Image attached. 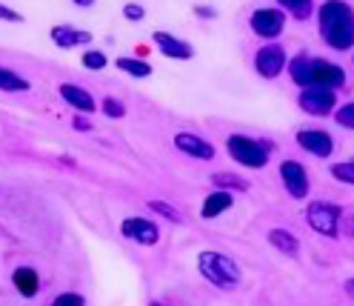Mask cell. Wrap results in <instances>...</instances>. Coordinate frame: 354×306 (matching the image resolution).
I'll list each match as a JSON object with an SVG mask.
<instances>
[{
    "instance_id": "obj_1",
    "label": "cell",
    "mask_w": 354,
    "mask_h": 306,
    "mask_svg": "<svg viewBox=\"0 0 354 306\" xmlns=\"http://www.w3.org/2000/svg\"><path fill=\"white\" fill-rule=\"evenodd\" d=\"M289 75L292 80L300 86V89H331L337 92L346 86V72L343 66H337V63H331L326 57H308V55H297L292 57L289 66Z\"/></svg>"
},
{
    "instance_id": "obj_2",
    "label": "cell",
    "mask_w": 354,
    "mask_h": 306,
    "mask_svg": "<svg viewBox=\"0 0 354 306\" xmlns=\"http://www.w3.org/2000/svg\"><path fill=\"white\" fill-rule=\"evenodd\" d=\"M317 26L326 46L348 52L354 46V9L343 0H328L317 9Z\"/></svg>"
},
{
    "instance_id": "obj_3",
    "label": "cell",
    "mask_w": 354,
    "mask_h": 306,
    "mask_svg": "<svg viewBox=\"0 0 354 306\" xmlns=\"http://www.w3.org/2000/svg\"><path fill=\"white\" fill-rule=\"evenodd\" d=\"M197 269H201V275L214 283V287L220 289H232L240 283V267L237 260L223 255V252H201V258H197Z\"/></svg>"
},
{
    "instance_id": "obj_4",
    "label": "cell",
    "mask_w": 354,
    "mask_h": 306,
    "mask_svg": "<svg viewBox=\"0 0 354 306\" xmlns=\"http://www.w3.org/2000/svg\"><path fill=\"white\" fill-rule=\"evenodd\" d=\"M226 149H229V155L246 169H263L269 163V143L266 141H254L249 135L237 132V135H229Z\"/></svg>"
},
{
    "instance_id": "obj_5",
    "label": "cell",
    "mask_w": 354,
    "mask_h": 306,
    "mask_svg": "<svg viewBox=\"0 0 354 306\" xmlns=\"http://www.w3.org/2000/svg\"><path fill=\"white\" fill-rule=\"evenodd\" d=\"M306 224L323 237H337L343 232V212H340L337 204L315 201L306 209Z\"/></svg>"
},
{
    "instance_id": "obj_6",
    "label": "cell",
    "mask_w": 354,
    "mask_h": 306,
    "mask_svg": "<svg viewBox=\"0 0 354 306\" xmlns=\"http://www.w3.org/2000/svg\"><path fill=\"white\" fill-rule=\"evenodd\" d=\"M249 26H252V32H254L257 37L274 40V37H280V32L286 29V15H283L277 6H260V9L252 12Z\"/></svg>"
},
{
    "instance_id": "obj_7",
    "label": "cell",
    "mask_w": 354,
    "mask_h": 306,
    "mask_svg": "<svg viewBox=\"0 0 354 306\" xmlns=\"http://www.w3.org/2000/svg\"><path fill=\"white\" fill-rule=\"evenodd\" d=\"M286 66H289V57H286V49L280 43H266L254 55V69L266 80H274L280 72H286Z\"/></svg>"
},
{
    "instance_id": "obj_8",
    "label": "cell",
    "mask_w": 354,
    "mask_h": 306,
    "mask_svg": "<svg viewBox=\"0 0 354 306\" xmlns=\"http://www.w3.org/2000/svg\"><path fill=\"white\" fill-rule=\"evenodd\" d=\"M300 109L306 115H315V118H326L335 112V106H337V92H331V89H300V98H297Z\"/></svg>"
},
{
    "instance_id": "obj_9",
    "label": "cell",
    "mask_w": 354,
    "mask_h": 306,
    "mask_svg": "<svg viewBox=\"0 0 354 306\" xmlns=\"http://www.w3.org/2000/svg\"><path fill=\"white\" fill-rule=\"evenodd\" d=\"M120 232H123V237L135 240V244H143V246H154L160 240V226L149 221V217H126L120 224Z\"/></svg>"
},
{
    "instance_id": "obj_10",
    "label": "cell",
    "mask_w": 354,
    "mask_h": 306,
    "mask_svg": "<svg viewBox=\"0 0 354 306\" xmlns=\"http://www.w3.org/2000/svg\"><path fill=\"white\" fill-rule=\"evenodd\" d=\"M280 181H283V189L289 192L295 201H303L308 195V172L297 161H283L280 163Z\"/></svg>"
},
{
    "instance_id": "obj_11",
    "label": "cell",
    "mask_w": 354,
    "mask_h": 306,
    "mask_svg": "<svg viewBox=\"0 0 354 306\" xmlns=\"http://www.w3.org/2000/svg\"><path fill=\"white\" fill-rule=\"evenodd\" d=\"M297 146L303 152H308V155L315 158H331V152H335V141H331L328 132H323V129H300L297 132Z\"/></svg>"
},
{
    "instance_id": "obj_12",
    "label": "cell",
    "mask_w": 354,
    "mask_h": 306,
    "mask_svg": "<svg viewBox=\"0 0 354 306\" xmlns=\"http://www.w3.org/2000/svg\"><path fill=\"white\" fill-rule=\"evenodd\" d=\"M151 40H154V46H158V52L171 57V60H192L194 57L192 43H186L183 37H174L169 32H154Z\"/></svg>"
},
{
    "instance_id": "obj_13",
    "label": "cell",
    "mask_w": 354,
    "mask_h": 306,
    "mask_svg": "<svg viewBox=\"0 0 354 306\" xmlns=\"http://www.w3.org/2000/svg\"><path fill=\"white\" fill-rule=\"evenodd\" d=\"M174 146L183 152V155L189 158H197V161H212L214 158V146L201 138V135H194V132H177L174 135Z\"/></svg>"
},
{
    "instance_id": "obj_14",
    "label": "cell",
    "mask_w": 354,
    "mask_h": 306,
    "mask_svg": "<svg viewBox=\"0 0 354 306\" xmlns=\"http://www.w3.org/2000/svg\"><path fill=\"white\" fill-rule=\"evenodd\" d=\"M57 92H60V98L69 103L72 109H77V112H86V115H88V112H95V106H97L95 98L88 95L83 86H77V83H60Z\"/></svg>"
},
{
    "instance_id": "obj_15",
    "label": "cell",
    "mask_w": 354,
    "mask_h": 306,
    "mask_svg": "<svg viewBox=\"0 0 354 306\" xmlns=\"http://www.w3.org/2000/svg\"><path fill=\"white\" fill-rule=\"evenodd\" d=\"M234 206V198H232V192H220V189H214L209 198L203 201V206H201V215L206 217V221H212V217H220L223 212H229Z\"/></svg>"
},
{
    "instance_id": "obj_16",
    "label": "cell",
    "mask_w": 354,
    "mask_h": 306,
    "mask_svg": "<svg viewBox=\"0 0 354 306\" xmlns=\"http://www.w3.org/2000/svg\"><path fill=\"white\" fill-rule=\"evenodd\" d=\"M52 40L57 43L60 49H75V46H80V43H92V35L80 32V29H72V26H55L52 29Z\"/></svg>"
},
{
    "instance_id": "obj_17",
    "label": "cell",
    "mask_w": 354,
    "mask_h": 306,
    "mask_svg": "<svg viewBox=\"0 0 354 306\" xmlns=\"http://www.w3.org/2000/svg\"><path fill=\"white\" fill-rule=\"evenodd\" d=\"M12 283L17 287V292L24 298H35L37 295V287H40V278L32 267H17L15 275H12Z\"/></svg>"
},
{
    "instance_id": "obj_18",
    "label": "cell",
    "mask_w": 354,
    "mask_h": 306,
    "mask_svg": "<svg viewBox=\"0 0 354 306\" xmlns=\"http://www.w3.org/2000/svg\"><path fill=\"white\" fill-rule=\"evenodd\" d=\"M269 244H272L277 252H283V255H292V258L300 255V237L292 235L289 229H272V232H269Z\"/></svg>"
},
{
    "instance_id": "obj_19",
    "label": "cell",
    "mask_w": 354,
    "mask_h": 306,
    "mask_svg": "<svg viewBox=\"0 0 354 306\" xmlns=\"http://www.w3.org/2000/svg\"><path fill=\"white\" fill-rule=\"evenodd\" d=\"M212 183L220 192H249V181L240 178V174H232V172H214Z\"/></svg>"
},
{
    "instance_id": "obj_20",
    "label": "cell",
    "mask_w": 354,
    "mask_h": 306,
    "mask_svg": "<svg viewBox=\"0 0 354 306\" xmlns=\"http://www.w3.org/2000/svg\"><path fill=\"white\" fill-rule=\"evenodd\" d=\"M277 9H280L283 15L289 12L295 20H308V17L315 15V3H312V0H280Z\"/></svg>"
},
{
    "instance_id": "obj_21",
    "label": "cell",
    "mask_w": 354,
    "mask_h": 306,
    "mask_svg": "<svg viewBox=\"0 0 354 306\" xmlns=\"http://www.w3.org/2000/svg\"><path fill=\"white\" fill-rule=\"evenodd\" d=\"M0 92H29V80L6 66H0Z\"/></svg>"
},
{
    "instance_id": "obj_22",
    "label": "cell",
    "mask_w": 354,
    "mask_h": 306,
    "mask_svg": "<svg viewBox=\"0 0 354 306\" xmlns=\"http://www.w3.org/2000/svg\"><path fill=\"white\" fill-rule=\"evenodd\" d=\"M115 66H118L120 72L131 75V78H149V75H151V66H149L146 60H138V57H118Z\"/></svg>"
},
{
    "instance_id": "obj_23",
    "label": "cell",
    "mask_w": 354,
    "mask_h": 306,
    "mask_svg": "<svg viewBox=\"0 0 354 306\" xmlns=\"http://www.w3.org/2000/svg\"><path fill=\"white\" fill-rule=\"evenodd\" d=\"M149 209L158 212V215H163L166 221H171V224H183V212H177V209L169 206L166 201H149Z\"/></svg>"
},
{
    "instance_id": "obj_24",
    "label": "cell",
    "mask_w": 354,
    "mask_h": 306,
    "mask_svg": "<svg viewBox=\"0 0 354 306\" xmlns=\"http://www.w3.org/2000/svg\"><path fill=\"white\" fill-rule=\"evenodd\" d=\"M331 178H337L340 183L354 186V161H340L331 166Z\"/></svg>"
},
{
    "instance_id": "obj_25",
    "label": "cell",
    "mask_w": 354,
    "mask_h": 306,
    "mask_svg": "<svg viewBox=\"0 0 354 306\" xmlns=\"http://www.w3.org/2000/svg\"><path fill=\"white\" fill-rule=\"evenodd\" d=\"M100 106H103V115H106V118H112V120L126 118V106H123V100H118V98H106Z\"/></svg>"
},
{
    "instance_id": "obj_26",
    "label": "cell",
    "mask_w": 354,
    "mask_h": 306,
    "mask_svg": "<svg viewBox=\"0 0 354 306\" xmlns=\"http://www.w3.org/2000/svg\"><path fill=\"white\" fill-rule=\"evenodd\" d=\"M335 120H337V126H343V129H354V100L337 106Z\"/></svg>"
},
{
    "instance_id": "obj_27",
    "label": "cell",
    "mask_w": 354,
    "mask_h": 306,
    "mask_svg": "<svg viewBox=\"0 0 354 306\" xmlns=\"http://www.w3.org/2000/svg\"><path fill=\"white\" fill-rule=\"evenodd\" d=\"M83 66H86L88 72H100V69L106 66V55H103V52H95V49L83 52Z\"/></svg>"
},
{
    "instance_id": "obj_28",
    "label": "cell",
    "mask_w": 354,
    "mask_h": 306,
    "mask_svg": "<svg viewBox=\"0 0 354 306\" xmlns=\"http://www.w3.org/2000/svg\"><path fill=\"white\" fill-rule=\"evenodd\" d=\"M52 306H86V298L77 292H63L52 300Z\"/></svg>"
},
{
    "instance_id": "obj_29",
    "label": "cell",
    "mask_w": 354,
    "mask_h": 306,
    "mask_svg": "<svg viewBox=\"0 0 354 306\" xmlns=\"http://www.w3.org/2000/svg\"><path fill=\"white\" fill-rule=\"evenodd\" d=\"M123 15H126V20H131V24H140V20L146 17V6L143 3H126Z\"/></svg>"
},
{
    "instance_id": "obj_30",
    "label": "cell",
    "mask_w": 354,
    "mask_h": 306,
    "mask_svg": "<svg viewBox=\"0 0 354 306\" xmlns=\"http://www.w3.org/2000/svg\"><path fill=\"white\" fill-rule=\"evenodd\" d=\"M0 20H6V24H24V15L9 9L6 3H0Z\"/></svg>"
},
{
    "instance_id": "obj_31",
    "label": "cell",
    "mask_w": 354,
    "mask_h": 306,
    "mask_svg": "<svg viewBox=\"0 0 354 306\" xmlns=\"http://www.w3.org/2000/svg\"><path fill=\"white\" fill-rule=\"evenodd\" d=\"M72 126L77 129V132H92V120H88V115H77L72 120Z\"/></svg>"
},
{
    "instance_id": "obj_32",
    "label": "cell",
    "mask_w": 354,
    "mask_h": 306,
    "mask_svg": "<svg viewBox=\"0 0 354 306\" xmlns=\"http://www.w3.org/2000/svg\"><path fill=\"white\" fill-rule=\"evenodd\" d=\"M194 12L201 15V17H214V9L212 6H194Z\"/></svg>"
},
{
    "instance_id": "obj_33",
    "label": "cell",
    "mask_w": 354,
    "mask_h": 306,
    "mask_svg": "<svg viewBox=\"0 0 354 306\" xmlns=\"http://www.w3.org/2000/svg\"><path fill=\"white\" fill-rule=\"evenodd\" d=\"M75 6H77V9H92L95 3H92V0H77V3H75Z\"/></svg>"
},
{
    "instance_id": "obj_34",
    "label": "cell",
    "mask_w": 354,
    "mask_h": 306,
    "mask_svg": "<svg viewBox=\"0 0 354 306\" xmlns=\"http://www.w3.org/2000/svg\"><path fill=\"white\" fill-rule=\"evenodd\" d=\"M346 292L354 298V278H348V280H346Z\"/></svg>"
},
{
    "instance_id": "obj_35",
    "label": "cell",
    "mask_w": 354,
    "mask_h": 306,
    "mask_svg": "<svg viewBox=\"0 0 354 306\" xmlns=\"http://www.w3.org/2000/svg\"><path fill=\"white\" fill-rule=\"evenodd\" d=\"M149 306H166V303H149Z\"/></svg>"
}]
</instances>
